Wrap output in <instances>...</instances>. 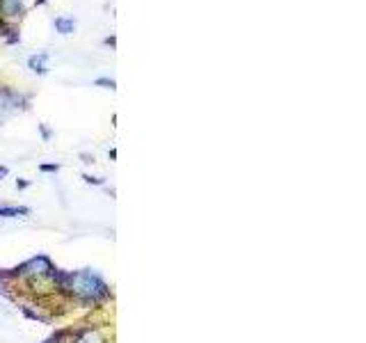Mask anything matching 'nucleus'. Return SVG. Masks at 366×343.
I'll list each match as a JSON object with an SVG mask.
<instances>
[{"mask_svg":"<svg viewBox=\"0 0 366 343\" xmlns=\"http://www.w3.org/2000/svg\"><path fill=\"white\" fill-rule=\"evenodd\" d=\"M27 213V208H0V215H21Z\"/></svg>","mask_w":366,"mask_h":343,"instance_id":"7ed1b4c3","label":"nucleus"},{"mask_svg":"<svg viewBox=\"0 0 366 343\" xmlns=\"http://www.w3.org/2000/svg\"><path fill=\"white\" fill-rule=\"evenodd\" d=\"M46 62H48V53L46 50H41V53L32 55L30 59H27V64H30V69L35 73H39V76H44L46 71H48V67H46Z\"/></svg>","mask_w":366,"mask_h":343,"instance_id":"f257e3e1","label":"nucleus"},{"mask_svg":"<svg viewBox=\"0 0 366 343\" xmlns=\"http://www.w3.org/2000/svg\"><path fill=\"white\" fill-rule=\"evenodd\" d=\"M5 174H7V169H5V167H0V176H5Z\"/></svg>","mask_w":366,"mask_h":343,"instance_id":"39448f33","label":"nucleus"},{"mask_svg":"<svg viewBox=\"0 0 366 343\" xmlns=\"http://www.w3.org/2000/svg\"><path fill=\"white\" fill-rule=\"evenodd\" d=\"M96 85L108 87V89H114V80H112V78H99V80H96Z\"/></svg>","mask_w":366,"mask_h":343,"instance_id":"20e7f679","label":"nucleus"},{"mask_svg":"<svg viewBox=\"0 0 366 343\" xmlns=\"http://www.w3.org/2000/svg\"><path fill=\"white\" fill-rule=\"evenodd\" d=\"M53 25L59 35H71V32L76 30V18L73 16H57L53 21Z\"/></svg>","mask_w":366,"mask_h":343,"instance_id":"f03ea898","label":"nucleus"}]
</instances>
